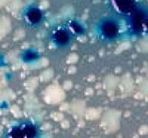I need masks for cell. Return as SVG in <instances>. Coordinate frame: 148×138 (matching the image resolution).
<instances>
[{
    "label": "cell",
    "instance_id": "cell-1",
    "mask_svg": "<svg viewBox=\"0 0 148 138\" xmlns=\"http://www.w3.org/2000/svg\"><path fill=\"white\" fill-rule=\"evenodd\" d=\"M93 31L98 40L111 43L119 39L120 31H121V24L116 17H102L96 21Z\"/></svg>",
    "mask_w": 148,
    "mask_h": 138
},
{
    "label": "cell",
    "instance_id": "cell-2",
    "mask_svg": "<svg viewBox=\"0 0 148 138\" xmlns=\"http://www.w3.org/2000/svg\"><path fill=\"white\" fill-rule=\"evenodd\" d=\"M74 39V34L68 26H58L51 33V42L56 49H65Z\"/></svg>",
    "mask_w": 148,
    "mask_h": 138
},
{
    "label": "cell",
    "instance_id": "cell-3",
    "mask_svg": "<svg viewBox=\"0 0 148 138\" xmlns=\"http://www.w3.org/2000/svg\"><path fill=\"white\" fill-rule=\"evenodd\" d=\"M22 17H24V21H25V24L28 27H39L43 22V10L37 5L31 3L24 9Z\"/></svg>",
    "mask_w": 148,
    "mask_h": 138
},
{
    "label": "cell",
    "instance_id": "cell-4",
    "mask_svg": "<svg viewBox=\"0 0 148 138\" xmlns=\"http://www.w3.org/2000/svg\"><path fill=\"white\" fill-rule=\"evenodd\" d=\"M37 128L31 123H21L10 129L8 138H36Z\"/></svg>",
    "mask_w": 148,
    "mask_h": 138
},
{
    "label": "cell",
    "instance_id": "cell-5",
    "mask_svg": "<svg viewBox=\"0 0 148 138\" xmlns=\"http://www.w3.org/2000/svg\"><path fill=\"white\" fill-rule=\"evenodd\" d=\"M111 5H113L117 14L123 17H130L138 9L136 0H111Z\"/></svg>",
    "mask_w": 148,
    "mask_h": 138
},
{
    "label": "cell",
    "instance_id": "cell-6",
    "mask_svg": "<svg viewBox=\"0 0 148 138\" xmlns=\"http://www.w3.org/2000/svg\"><path fill=\"white\" fill-rule=\"evenodd\" d=\"M144 17H145V10H141V9H136L133 14L129 17V21H130V30L135 33V34H139L142 31V24H144Z\"/></svg>",
    "mask_w": 148,
    "mask_h": 138
},
{
    "label": "cell",
    "instance_id": "cell-7",
    "mask_svg": "<svg viewBox=\"0 0 148 138\" xmlns=\"http://www.w3.org/2000/svg\"><path fill=\"white\" fill-rule=\"evenodd\" d=\"M68 27H70V30L73 31L74 36H80V34L84 33V27L82 26L79 21H76V19H71L70 24H68Z\"/></svg>",
    "mask_w": 148,
    "mask_h": 138
},
{
    "label": "cell",
    "instance_id": "cell-8",
    "mask_svg": "<svg viewBox=\"0 0 148 138\" xmlns=\"http://www.w3.org/2000/svg\"><path fill=\"white\" fill-rule=\"evenodd\" d=\"M37 57H39V55H37L36 51H33V49H27V51L24 52V55H22V59L27 61V62H30V61H36Z\"/></svg>",
    "mask_w": 148,
    "mask_h": 138
},
{
    "label": "cell",
    "instance_id": "cell-9",
    "mask_svg": "<svg viewBox=\"0 0 148 138\" xmlns=\"http://www.w3.org/2000/svg\"><path fill=\"white\" fill-rule=\"evenodd\" d=\"M142 30H145V33L148 34V14H145V17H144V24H142Z\"/></svg>",
    "mask_w": 148,
    "mask_h": 138
}]
</instances>
